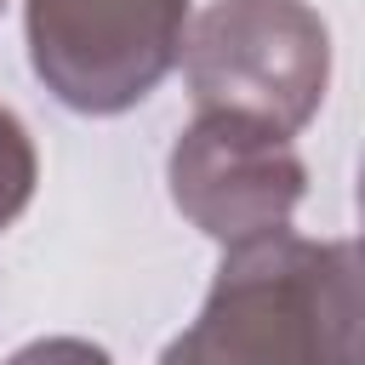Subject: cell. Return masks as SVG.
<instances>
[{"instance_id":"cell-1","label":"cell","mask_w":365,"mask_h":365,"mask_svg":"<svg viewBox=\"0 0 365 365\" xmlns=\"http://www.w3.org/2000/svg\"><path fill=\"white\" fill-rule=\"evenodd\" d=\"M154 365H359L354 245L291 228L228 245L200 319Z\"/></svg>"},{"instance_id":"cell-2","label":"cell","mask_w":365,"mask_h":365,"mask_svg":"<svg viewBox=\"0 0 365 365\" xmlns=\"http://www.w3.org/2000/svg\"><path fill=\"white\" fill-rule=\"evenodd\" d=\"M182 74L200 108L297 137L325 103L331 34L302 0H211L182 34Z\"/></svg>"},{"instance_id":"cell-3","label":"cell","mask_w":365,"mask_h":365,"mask_svg":"<svg viewBox=\"0 0 365 365\" xmlns=\"http://www.w3.org/2000/svg\"><path fill=\"white\" fill-rule=\"evenodd\" d=\"M29 63L74 114L137 108L182 57L188 0H23Z\"/></svg>"},{"instance_id":"cell-4","label":"cell","mask_w":365,"mask_h":365,"mask_svg":"<svg viewBox=\"0 0 365 365\" xmlns=\"http://www.w3.org/2000/svg\"><path fill=\"white\" fill-rule=\"evenodd\" d=\"M302 182H308V171H302L291 137L262 120H245V114L200 108V120L171 148L177 211L222 245L291 228Z\"/></svg>"},{"instance_id":"cell-5","label":"cell","mask_w":365,"mask_h":365,"mask_svg":"<svg viewBox=\"0 0 365 365\" xmlns=\"http://www.w3.org/2000/svg\"><path fill=\"white\" fill-rule=\"evenodd\" d=\"M34 177H40V160H34L23 120L11 108H0V228H11L23 217V205L34 200Z\"/></svg>"},{"instance_id":"cell-6","label":"cell","mask_w":365,"mask_h":365,"mask_svg":"<svg viewBox=\"0 0 365 365\" xmlns=\"http://www.w3.org/2000/svg\"><path fill=\"white\" fill-rule=\"evenodd\" d=\"M6 365H114L97 342H80V336H40L29 348H17Z\"/></svg>"},{"instance_id":"cell-7","label":"cell","mask_w":365,"mask_h":365,"mask_svg":"<svg viewBox=\"0 0 365 365\" xmlns=\"http://www.w3.org/2000/svg\"><path fill=\"white\" fill-rule=\"evenodd\" d=\"M0 6H6V0H0Z\"/></svg>"}]
</instances>
